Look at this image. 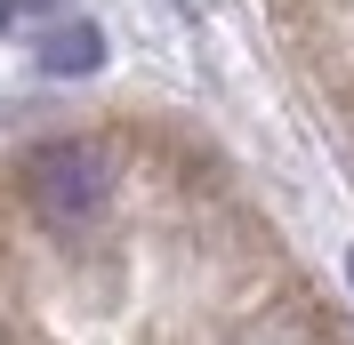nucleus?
<instances>
[{
  "label": "nucleus",
  "mask_w": 354,
  "mask_h": 345,
  "mask_svg": "<svg viewBox=\"0 0 354 345\" xmlns=\"http://www.w3.org/2000/svg\"><path fill=\"white\" fill-rule=\"evenodd\" d=\"M24 201H32L41 225L73 233V225H88L113 201V161L88 137H48V145L24 152Z\"/></svg>",
  "instance_id": "1"
},
{
  "label": "nucleus",
  "mask_w": 354,
  "mask_h": 345,
  "mask_svg": "<svg viewBox=\"0 0 354 345\" xmlns=\"http://www.w3.org/2000/svg\"><path fill=\"white\" fill-rule=\"evenodd\" d=\"M105 65V32L97 24H57V32H41V72H97Z\"/></svg>",
  "instance_id": "2"
},
{
  "label": "nucleus",
  "mask_w": 354,
  "mask_h": 345,
  "mask_svg": "<svg viewBox=\"0 0 354 345\" xmlns=\"http://www.w3.org/2000/svg\"><path fill=\"white\" fill-rule=\"evenodd\" d=\"M41 8H48V0H0V32H17V24H32Z\"/></svg>",
  "instance_id": "3"
},
{
  "label": "nucleus",
  "mask_w": 354,
  "mask_h": 345,
  "mask_svg": "<svg viewBox=\"0 0 354 345\" xmlns=\"http://www.w3.org/2000/svg\"><path fill=\"white\" fill-rule=\"evenodd\" d=\"M0 345H8V337H0Z\"/></svg>",
  "instance_id": "4"
}]
</instances>
